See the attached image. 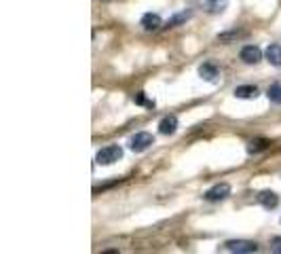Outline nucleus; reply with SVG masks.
<instances>
[{
    "label": "nucleus",
    "instance_id": "nucleus-10",
    "mask_svg": "<svg viewBox=\"0 0 281 254\" xmlns=\"http://www.w3.org/2000/svg\"><path fill=\"white\" fill-rule=\"evenodd\" d=\"M258 201H260L266 210H271V208H277L279 197H277V193H273V191H262L260 195H258Z\"/></svg>",
    "mask_w": 281,
    "mask_h": 254
},
{
    "label": "nucleus",
    "instance_id": "nucleus-16",
    "mask_svg": "<svg viewBox=\"0 0 281 254\" xmlns=\"http://www.w3.org/2000/svg\"><path fill=\"white\" fill-rule=\"evenodd\" d=\"M269 100L271 102H281V85H271L269 87Z\"/></svg>",
    "mask_w": 281,
    "mask_h": 254
},
{
    "label": "nucleus",
    "instance_id": "nucleus-9",
    "mask_svg": "<svg viewBox=\"0 0 281 254\" xmlns=\"http://www.w3.org/2000/svg\"><path fill=\"white\" fill-rule=\"evenodd\" d=\"M235 98H239V100H254V98H258V87H254V85H241V87H237L235 89Z\"/></svg>",
    "mask_w": 281,
    "mask_h": 254
},
{
    "label": "nucleus",
    "instance_id": "nucleus-7",
    "mask_svg": "<svg viewBox=\"0 0 281 254\" xmlns=\"http://www.w3.org/2000/svg\"><path fill=\"white\" fill-rule=\"evenodd\" d=\"M140 24H142V28L148 30V32H154V30H159V28H161L163 21H161V17H159L157 13H146Z\"/></svg>",
    "mask_w": 281,
    "mask_h": 254
},
{
    "label": "nucleus",
    "instance_id": "nucleus-1",
    "mask_svg": "<svg viewBox=\"0 0 281 254\" xmlns=\"http://www.w3.org/2000/svg\"><path fill=\"white\" fill-rule=\"evenodd\" d=\"M121 157H123V148L121 146H118V144H108V146H104L102 151L98 153L95 161H98L100 166H112V163H116Z\"/></svg>",
    "mask_w": 281,
    "mask_h": 254
},
{
    "label": "nucleus",
    "instance_id": "nucleus-17",
    "mask_svg": "<svg viewBox=\"0 0 281 254\" xmlns=\"http://www.w3.org/2000/svg\"><path fill=\"white\" fill-rule=\"evenodd\" d=\"M271 250H273V252H277V254H281V237H275V240H273Z\"/></svg>",
    "mask_w": 281,
    "mask_h": 254
},
{
    "label": "nucleus",
    "instance_id": "nucleus-14",
    "mask_svg": "<svg viewBox=\"0 0 281 254\" xmlns=\"http://www.w3.org/2000/svg\"><path fill=\"white\" fill-rule=\"evenodd\" d=\"M241 36H246V32H239V30H231V32H222V34H218V41H220V42H231V41L241 39Z\"/></svg>",
    "mask_w": 281,
    "mask_h": 254
},
{
    "label": "nucleus",
    "instance_id": "nucleus-12",
    "mask_svg": "<svg viewBox=\"0 0 281 254\" xmlns=\"http://www.w3.org/2000/svg\"><path fill=\"white\" fill-rule=\"evenodd\" d=\"M266 59H269L273 66H281V47L279 44H269V49H266Z\"/></svg>",
    "mask_w": 281,
    "mask_h": 254
},
{
    "label": "nucleus",
    "instance_id": "nucleus-2",
    "mask_svg": "<svg viewBox=\"0 0 281 254\" xmlns=\"http://www.w3.org/2000/svg\"><path fill=\"white\" fill-rule=\"evenodd\" d=\"M152 144H154V136L152 133H148V131H140L129 140V148L133 153H144L146 148L152 146Z\"/></svg>",
    "mask_w": 281,
    "mask_h": 254
},
{
    "label": "nucleus",
    "instance_id": "nucleus-4",
    "mask_svg": "<svg viewBox=\"0 0 281 254\" xmlns=\"http://www.w3.org/2000/svg\"><path fill=\"white\" fill-rule=\"evenodd\" d=\"M228 195H231V186H228L226 182H220V184L211 186V189L205 193V199L207 201H222V199H226Z\"/></svg>",
    "mask_w": 281,
    "mask_h": 254
},
{
    "label": "nucleus",
    "instance_id": "nucleus-3",
    "mask_svg": "<svg viewBox=\"0 0 281 254\" xmlns=\"http://www.w3.org/2000/svg\"><path fill=\"white\" fill-rule=\"evenodd\" d=\"M224 248L228 252H239V254H251V252H258V244L254 242H246V240H231L224 244Z\"/></svg>",
    "mask_w": 281,
    "mask_h": 254
},
{
    "label": "nucleus",
    "instance_id": "nucleus-15",
    "mask_svg": "<svg viewBox=\"0 0 281 254\" xmlns=\"http://www.w3.org/2000/svg\"><path fill=\"white\" fill-rule=\"evenodd\" d=\"M266 146H269V142H266V140H251L249 146H247V151L249 153H260V151H264Z\"/></svg>",
    "mask_w": 281,
    "mask_h": 254
},
{
    "label": "nucleus",
    "instance_id": "nucleus-13",
    "mask_svg": "<svg viewBox=\"0 0 281 254\" xmlns=\"http://www.w3.org/2000/svg\"><path fill=\"white\" fill-rule=\"evenodd\" d=\"M205 6H207V11L210 13H222L226 9V4H228V0H203Z\"/></svg>",
    "mask_w": 281,
    "mask_h": 254
},
{
    "label": "nucleus",
    "instance_id": "nucleus-6",
    "mask_svg": "<svg viewBox=\"0 0 281 254\" xmlns=\"http://www.w3.org/2000/svg\"><path fill=\"white\" fill-rule=\"evenodd\" d=\"M176 129H177V117L176 115H169L165 119H161L159 131L163 133V136H172V133H176Z\"/></svg>",
    "mask_w": 281,
    "mask_h": 254
},
{
    "label": "nucleus",
    "instance_id": "nucleus-8",
    "mask_svg": "<svg viewBox=\"0 0 281 254\" xmlns=\"http://www.w3.org/2000/svg\"><path fill=\"white\" fill-rule=\"evenodd\" d=\"M199 74H201V79L203 81H216L218 79V74H220V70H218V66H213V64H210V62H205V64H201L199 66Z\"/></svg>",
    "mask_w": 281,
    "mask_h": 254
},
{
    "label": "nucleus",
    "instance_id": "nucleus-11",
    "mask_svg": "<svg viewBox=\"0 0 281 254\" xmlns=\"http://www.w3.org/2000/svg\"><path fill=\"white\" fill-rule=\"evenodd\" d=\"M190 17H192V11H190V9H184V11H180V13H176L174 17L167 19V28L180 26V24H184V21H188Z\"/></svg>",
    "mask_w": 281,
    "mask_h": 254
},
{
    "label": "nucleus",
    "instance_id": "nucleus-5",
    "mask_svg": "<svg viewBox=\"0 0 281 254\" xmlns=\"http://www.w3.org/2000/svg\"><path fill=\"white\" fill-rule=\"evenodd\" d=\"M241 59L246 64H258L262 59V51L256 47V44H247V47L241 49Z\"/></svg>",
    "mask_w": 281,
    "mask_h": 254
}]
</instances>
